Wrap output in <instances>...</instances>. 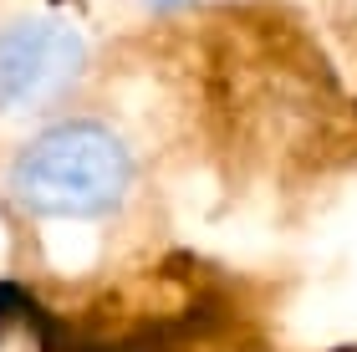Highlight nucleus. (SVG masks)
<instances>
[{"label":"nucleus","instance_id":"f257e3e1","mask_svg":"<svg viewBox=\"0 0 357 352\" xmlns=\"http://www.w3.org/2000/svg\"><path fill=\"white\" fill-rule=\"evenodd\" d=\"M138 158L118 128L67 118L36 133L10 164V199L36 220H102L133 194Z\"/></svg>","mask_w":357,"mask_h":352},{"label":"nucleus","instance_id":"f03ea898","mask_svg":"<svg viewBox=\"0 0 357 352\" xmlns=\"http://www.w3.org/2000/svg\"><path fill=\"white\" fill-rule=\"evenodd\" d=\"M87 67V41L61 21H15L0 31V113L61 102Z\"/></svg>","mask_w":357,"mask_h":352},{"label":"nucleus","instance_id":"7ed1b4c3","mask_svg":"<svg viewBox=\"0 0 357 352\" xmlns=\"http://www.w3.org/2000/svg\"><path fill=\"white\" fill-rule=\"evenodd\" d=\"M149 10H178V6H194V0H143Z\"/></svg>","mask_w":357,"mask_h":352}]
</instances>
